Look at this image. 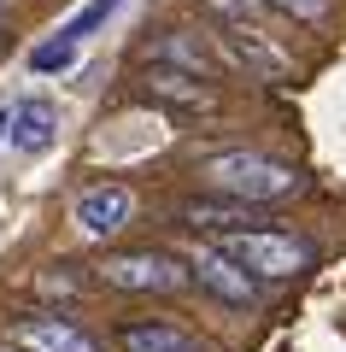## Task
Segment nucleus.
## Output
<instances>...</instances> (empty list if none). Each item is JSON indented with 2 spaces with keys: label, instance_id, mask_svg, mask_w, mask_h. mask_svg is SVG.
Returning <instances> with one entry per match:
<instances>
[{
  "label": "nucleus",
  "instance_id": "f257e3e1",
  "mask_svg": "<svg viewBox=\"0 0 346 352\" xmlns=\"http://www.w3.org/2000/svg\"><path fill=\"white\" fill-rule=\"evenodd\" d=\"M199 176H206L223 200H235V206H270V200L299 194V170H294V164L270 159V153H252V147L211 153V159L199 164Z\"/></svg>",
  "mask_w": 346,
  "mask_h": 352
},
{
  "label": "nucleus",
  "instance_id": "ddd939ff",
  "mask_svg": "<svg viewBox=\"0 0 346 352\" xmlns=\"http://www.w3.org/2000/svg\"><path fill=\"white\" fill-rule=\"evenodd\" d=\"M118 6H124V0H88V6H83L76 18H65V24H59V41H71V47H83V41L94 36L100 24H106V18L118 12Z\"/></svg>",
  "mask_w": 346,
  "mask_h": 352
},
{
  "label": "nucleus",
  "instance_id": "f3484780",
  "mask_svg": "<svg viewBox=\"0 0 346 352\" xmlns=\"http://www.w3.org/2000/svg\"><path fill=\"white\" fill-rule=\"evenodd\" d=\"M76 264H47V270H41L36 276V288L41 294H76V276H71Z\"/></svg>",
  "mask_w": 346,
  "mask_h": 352
},
{
  "label": "nucleus",
  "instance_id": "1a4fd4ad",
  "mask_svg": "<svg viewBox=\"0 0 346 352\" xmlns=\"http://www.w3.org/2000/svg\"><path fill=\"white\" fill-rule=\"evenodd\" d=\"M118 346L124 352H206L199 335H188L171 317H129V323H118Z\"/></svg>",
  "mask_w": 346,
  "mask_h": 352
},
{
  "label": "nucleus",
  "instance_id": "423d86ee",
  "mask_svg": "<svg viewBox=\"0 0 346 352\" xmlns=\"http://www.w3.org/2000/svg\"><path fill=\"white\" fill-rule=\"evenodd\" d=\"M129 212H136V194H129L124 182H94V188H83V194H76V206H71L76 229L94 235V241L118 235V229L129 223Z\"/></svg>",
  "mask_w": 346,
  "mask_h": 352
},
{
  "label": "nucleus",
  "instance_id": "7ed1b4c3",
  "mask_svg": "<svg viewBox=\"0 0 346 352\" xmlns=\"http://www.w3.org/2000/svg\"><path fill=\"white\" fill-rule=\"evenodd\" d=\"M100 282L124 294H182L194 282V270H188V258H176L164 247H136V252H106Z\"/></svg>",
  "mask_w": 346,
  "mask_h": 352
},
{
  "label": "nucleus",
  "instance_id": "0eeeda50",
  "mask_svg": "<svg viewBox=\"0 0 346 352\" xmlns=\"http://www.w3.org/2000/svg\"><path fill=\"white\" fill-rule=\"evenodd\" d=\"M188 270H194V282L211 294V300H223V305H252L259 300V282H252L223 247H199L194 258H188Z\"/></svg>",
  "mask_w": 346,
  "mask_h": 352
},
{
  "label": "nucleus",
  "instance_id": "2eb2a0df",
  "mask_svg": "<svg viewBox=\"0 0 346 352\" xmlns=\"http://www.w3.org/2000/svg\"><path fill=\"white\" fill-rule=\"evenodd\" d=\"M264 6H276V12L299 18V24H323V18L334 12V0H264Z\"/></svg>",
  "mask_w": 346,
  "mask_h": 352
},
{
  "label": "nucleus",
  "instance_id": "dca6fc26",
  "mask_svg": "<svg viewBox=\"0 0 346 352\" xmlns=\"http://www.w3.org/2000/svg\"><path fill=\"white\" fill-rule=\"evenodd\" d=\"M30 65H36V71H65V65H76V47L71 41H41V47L30 53Z\"/></svg>",
  "mask_w": 346,
  "mask_h": 352
},
{
  "label": "nucleus",
  "instance_id": "4468645a",
  "mask_svg": "<svg viewBox=\"0 0 346 352\" xmlns=\"http://www.w3.org/2000/svg\"><path fill=\"white\" fill-rule=\"evenodd\" d=\"M206 6L223 18V30H264L259 24V6H264V0H206Z\"/></svg>",
  "mask_w": 346,
  "mask_h": 352
},
{
  "label": "nucleus",
  "instance_id": "a211bd4d",
  "mask_svg": "<svg viewBox=\"0 0 346 352\" xmlns=\"http://www.w3.org/2000/svg\"><path fill=\"white\" fill-rule=\"evenodd\" d=\"M0 352H12V346H0Z\"/></svg>",
  "mask_w": 346,
  "mask_h": 352
},
{
  "label": "nucleus",
  "instance_id": "f8f14e48",
  "mask_svg": "<svg viewBox=\"0 0 346 352\" xmlns=\"http://www.w3.org/2000/svg\"><path fill=\"white\" fill-rule=\"evenodd\" d=\"M182 223L188 229H217V235H235V229H252V206H235V200H188L182 206Z\"/></svg>",
  "mask_w": 346,
  "mask_h": 352
},
{
  "label": "nucleus",
  "instance_id": "9b49d317",
  "mask_svg": "<svg viewBox=\"0 0 346 352\" xmlns=\"http://www.w3.org/2000/svg\"><path fill=\"white\" fill-rule=\"evenodd\" d=\"M223 47H229V59H241L247 71H259V76H288V53L276 47L264 30H223Z\"/></svg>",
  "mask_w": 346,
  "mask_h": 352
},
{
  "label": "nucleus",
  "instance_id": "6ab92c4d",
  "mask_svg": "<svg viewBox=\"0 0 346 352\" xmlns=\"http://www.w3.org/2000/svg\"><path fill=\"white\" fill-rule=\"evenodd\" d=\"M0 6H6V0H0Z\"/></svg>",
  "mask_w": 346,
  "mask_h": 352
},
{
  "label": "nucleus",
  "instance_id": "20e7f679",
  "mask_svg": "<svg viewBox=\"0 0 346 352\" xmlns=\"http://www.w3.org/2000/svg\"><path fill=\"white\" fill-rule=\"evenodd\" d=\"M59 141V106L24 94L0 112V159H41V153Z\"/></svg>",
  "mask_w": 346,
  "mask_h": 352
},
{
  "label": "nucleus",
  "instance_id": "f03ea898",
  "mask_svg": "<svg viewBox=\"0 0 346 352\" xmlns=\"http://www.w3.org/2000/svg\"><path fill=\"white\" fill-rule=\"evenodd\" d=\"M229 258L247 270L252 282H288L299 276V270H311V241L305 235H288V229H235V235L217 241Z\"/></svg>",
  "mask_w": 346,
  "mask_h": 352
},
{
  "label": "nucleus",
  "instance_id": "9d476101",
  "mask_svg": "<svg viewBox=\"0 0 346 352\" xmlns=\"http://www.w3.org/2000/svg\"><path fill=\"white\" fill-rule=\"evenodd\" d=\"M141 88H147V100L176 106V112H211V106H217L211 82H199V76H182V71H164V65H153V71L141 76Z\"/></svg>",
  "mask_w": 346,
  "mask_h": 352
},
{
  "label": "nucleus",
  "instance_id": "39448f33",
  "mask_svg": "<svg viewBox=\"0 0 346 352\" xmlns=\"http://www.w3.org/2000/svg\"><path fill=\"white\" fill-rule=\"evenodd\" d=\"M6 346L12 352H100V340L59 311H18L6 317Z\"/></svg>",
  "mask_w": 346,
  "mask_h": 352
},
{
  "label": "nucleus",
  "instance_id": "6e6552de",
  "mask_svg": "<svg viewBox=\"0 0 346 352\" xmlns=\"http://www.w3.org/2000/svg\"><path fill=\"white\" fill-rule=\"evenodd\" d=\"M153 65H164V71H182V76H199V82H211V76L223 71V53L211 47L206 36H194V30H164V36L153 41Z\"/></svg>",
  "mask_w": 346,
  "mask_h": 352
}]
</instances>
